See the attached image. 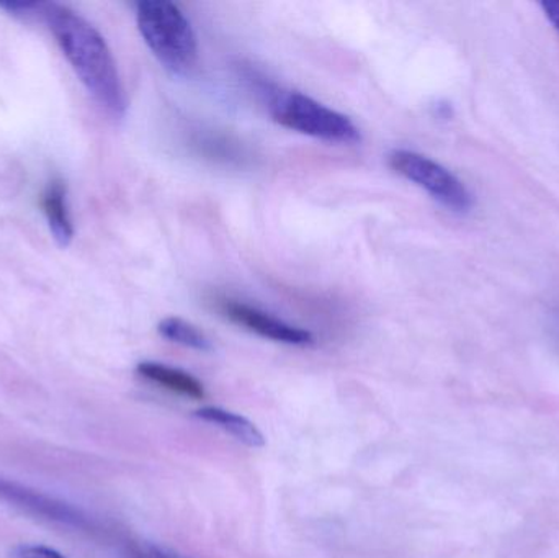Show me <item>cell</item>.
I'll return each mask as SVG.
<instances>
[{
  "instance_id": "9",
  "label": "cell",
  "mask_w": 559,
  "mask_h": 558,
  "mask_svg": "<svg viewBox=\"0 0 559 558\" xmlns=\"http://www.w3.org/2000/svg\"><path fill=\"white\" fill-rule=\"evenodd\" d=\"M195 416L202 422L218 426L248 448L259 449L265 446V438L261 429L238 413L219 408V406H203V408L197 409Z\"/></svg>"
},
{
  "instance_id": "12",
  "label": "cell",
  "mask_w": 559,
  "mask_h": 558,
  "mask_svg": "<svg viewBox=\"0 0 559 558\" xmlns=\"http://www.w3.org/2000/svg\"><path fill=\"white\" fill-rule=\"evenodd\" d=\"M13 558H66L58 550L46 546H20L13 553Z\"/></svg>"
},
{
  "instance_id": "11",
  "label": "cell",
  "mask_w": 559,
  "mask_h": 558,
  "mask_svg": "<svg viewBox=\"0 0 559 558\" xmlns=\"http://www.w3.org/2000/svg\"><path fill=\"white\" fill-rule=\"evenodd\" d=\"M127 558H190L167 549V547L156 546V544H136L128 550Z\"/></svg>"
},
{
  "instance_id": "7",
  "label": "cell",
  "mask_w": 559,
  "mask_h": 558,
  "mask_svg": "<svg viewBox=\"0 0 559 558\" xmlns=\"http://www.w3.org/2000/svg\"><path fill=\"white\" fill-rule=\"evenodd\" d=\"M136 372L143 379L177 393V395L187 396V399H205V387L192 373L186 370L176 369V367L166 366L159 363H141L136 367Z\"/></svg>"
},
{
  "instance_id": "3",
  "label": "cell",
  "mask_w": 559,
  "mask_h": 558,
  "mask_svg": "<svg viewBox=\"0 0 559 558\" xmlns=\"http://www.w3.org/2000/svg\"><path fill=\"white\" fill-rule=\"evenodd\" d=\"M269 111L282 127L328 143L357 144L361 141L357 124L341 111L298 91H277L269 95Z\"/></svg>"
},
{
  "instance_id": "2",
  "label": "cell",
  "mask_w": 559,
  "mask_h": 558,
  "mask_svg": "<svg viewBox=\"0 0 559 558\" xmlns=\"http://www.w3.org/2000/svg\"><path fill=\"white\" fill-rule=\"evenodd\" d=\"M138 28L157 61L177 75L192 74L199 64V41L186 13L167 0L136 5Z\"/></svg>"
},
{
  "instance_id": "1",
  "label": "cell",
  "mask_w": 559,
  "mask_h": 558,
  "mask_svg": "<svg viewBox=\"0 0 559 558\" xmlns=\"http://www.w3.org/2000/svg\"><path fill=\"white\" fill-rule=\"evenodd\" d=\"M0 9L13 16L43 20L95 100L117 120L127 115V95L117 62L104 36L91 22L55 2H7L0 3Z\"/></svg>"
},
{
  "instance_id": "10",
  "label": "cell",
  "mask_w": 559,
  "mask_h": 558,
  "mask_svg": "<svg viewBox=\"0 0 559 558\" xmlns=\"http://www.w3.org/2000/svg\"><path fill=\"white\" fill-rule=\"evenodd\" d=\"M157 330H159L160 336L180 344V346L195 351H212L213 346L210 337L202 330H199L195 324L189 323L182 318H166V320L160 321Z\"/></svg>"
},
{
  "instance_id": "4",
  "label": "cell",
  "mask_w": 559,
  "mask_h": 558,
  "mask_svg": "<svg viewBox=\"0 0 559 558\" xmlns=\"http://www.w3.org/2000/svg\"><path fill=\"white\" fill-rule=\"evenodd\" d=\"M388 164L394 173L426 190L440 205L453 213H468L473 209V193L447 167L429 156L409 150H394L388 154Z\"/></svg>"
},
{
  "instance_id": "13",
  "label": "cell",
  "mask_w": 559,
  "mask_h": 558,
  "mask_svg": "<svg viewBox=\"0 0 559 558\" xmlns=\"http://www.w3.org/2000/svg\"><path fill=\"white\" fill-rule=\"evenodd\" d=\"M542 10H544L545 16H547L548 22L554 26L555 32L559 35V0L557 2H551V0H547V2L540 3Z\"/></svg>"
},
{
  "instance_id": "5",
  "label": "cell",
  "mask_w": 559,
  "mask_h": 558,
  "mask_svg": "<svg viewBox=\"0 0 559 558\" xmlns=\"http://www.w3.org/2000/svg\"><path fill=\"white\" fill-rule=\"evenodd\" d=\"M0 501L49 523H58L75 530L88 527L91 524L88 518L71 503L9 478L0 477Z\"/></svg>"
},
{
  "instance_id": "8",
  "label": "cell",
  "mask_w": 559,
  "mask_h": 558,
  "mask_svg": "<svg viewBox=\"0 0 559 558\" xmlns=\"http://www.w3.org/2000/svg\"><path fill=\"white\" fill-rule=\"evenodd\" d=\"M41 206L56 242L62 248L71 245L74 238V226L69 215L68 192L62 180H52L46 187L41 197Z\"/></svg>"
},
{
  "instance_id": "6",
  "label": "cell",
  "mask_w": 559,
  "mask_h": 558,
  "mask_svg": "<svg viewBox=\"0 0 559 558\" xmlns=\"http://www.w3.org/2000/svg\"><path fill=\"white\" fill-rule=\"evenodd\" d=\"M218 310L233 323L239 324V327L246 328V330L252 331V333L259 334L265 340L299 347L314 344V336H312L311 331L293 327V324L280 320L274 314L265 313V311L242 304V301L222 298V300H218Z\"/></svg>"
}]
</instances>
